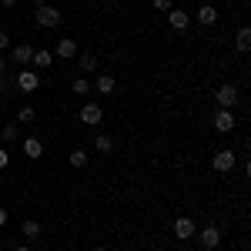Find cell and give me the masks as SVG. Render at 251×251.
<instances>
[{
	"instance_id": "6da1fadb",
	"label": "cell",
	"mask_w": 251,
	"mask_h": 251,
	"mask_svg": "<svg viewBox=\"0 0 251 251\" xmlns=\"http://www.w3.org/2000/svg\"><path fill=\"white\" fill-rule=\"evenodd\" d=\"M60 20H64V17H60L57 7H44V3L37 7V27H40V30H54Z\"/></svg>"
},
{
	"instance_id": "7a4b0ae2",
	"label": "cell",
	"mask_w": 251,
	"mask_h": 251,
	"mask_svg": "<svg viewBox=\"0 0 251 251\" xmlns=\"http://www.w3.org/2000/svg\"><path fill=\"white\" fill-rule=\"evenodd\" d=\"M214 100H218V107H221V111H231L234 104H238V87L221 84V87H218V94H214Z\"/></svg>"
},
{
	"instance_id": "3957f363",
	"label": "cell",
	"mask_w": 251,
	"mask_h": 251,
	"mask_svg": "<svg viewBox=\"0 0 251 251\" xmlns=\"http://www.w3.org/2000/svg\"><path fill=\"white\" fill-rule=\"evenodd\" d=\"M80 121H84L87 127H97V124L104 121V111H100L97 104H84V107H80Z\"/></svg>"
},
{
	"instance_id": "277c9868",
	"label": "cell",
	"mask_w": 251,
	"mask_h": 251,
	"mask_svg": "<svg viewBox=\"0 0 251 251\" xmlns=\"http://www.w3.org/2000/svg\"><path fill=\"white\" fill-rule=\"evenodd\" d=\"M54 57H64V60L77 57V40H71V37L57 40V47H54Z\"/></svg>"
},
{
	"instance_id": "5b68a950",
	"label": "cell",
	"mask_w": 251,
	"mask_h": 251,
	"mask_svg": "<svg viewBox=\"0 0 251 251\" xmlns=\"http://www.w3.org/2000/svg\"><path fill=\"white\" fill-rule=\"evenodd\" d=\"M214 131H221V134H231L234 131V114L231 111H218V114H214Z\"/></svg>"
},
{
	"instance_id": "8992f818",
	"label": "cell",
	"mask_w": 251,
	"mask_h": 251,
	"mask_svg": "<svg viewBox=\"0 0 251 251\" xmlns=\"http://www.w3.org/2000/svg\"><path fill=\"white\" fill-rule=\"evenodd\" d=\"M194 231H198V228H194L191 218H177V221H174V234H177V241H188V238H194Z\"/></svg>"
},
{
	"instance_id": "52a82bcc",
	"label": "cell",
	"mask_w": 251,
	"mask_h": 251,
	"mask_svg": "<svg viewBox=\"0 0 251 251\" xmlns=\"http://www.w3.org/2000/svg\"><path fill=\"white\" fill-rule=\"evenodd\" d=\"M37 84H40V77L34 74V71H20V74H17V87L24 91V94H30V91H37Z\"/></svg>"
},
{
	"instance_id": "ba28073f",
	"label": "cell",
	"mask_w": 251,
	"mask_h": 251,
	"mask_svg": "<svg viewBox=\"0 0 251 251\" xmlns=\"http://www.w3.org/2000/svg\"><path fill=\"white\" fill-rule=\"evenodd\" d=\"M194 234L201 238V245H204V248H218V245H221V231H218L214 225H208L204 231H194Z\"/></svg>"
},
{
	"instance_id": "9c48e42d",
	"label": "cell",
	"mask_w": 251,
	"mask_h": 251,
	"mask_svg": "<svg viewBox=\"0 0 251 251\" xmlns=\"http://www.w3.org/2000/svg\"><path fill=\"white\" fill-rule=\"evenodd\" d=\"M234 168V151H228V148H225V151H218V154H214V171H231Z\"/></svg>"
},
{
	"instance_id": "30bf717a",
	"label": "cell",
	"mask_w": 251,
	"mask_h": 251,
	"mask_svg": "<svg viewBox=\"0 0 251 251\" xmlns=\"http://www.w3.org/2000/svg\"><path fill=\"white\" fill-rule=\"evenodd\" d=\"M168 24H171V30H184V27L191 24V17H188L184 10H168Z\"/></svg>"
},
{
	"instance_id": "8fae6325",
	"label": "cell",
	"mask_w": 251,
	"mask_h": 251,
	"mask_svg": "<svg viewBox=\"0 0 251 251\" xmlns=\"http://www.w3.org/2000/svg\"><path fill=\"white\" fill-rule=\"evenodd\" d=\"M30 57H34V47H30V44H20V47H14V64H17V67L30 64Z\"/></svg>"
},
{
	"instance_id": "7c38bea8",
	"label": "cell",
	"mask_w": 251,
	"mask_h": 251,
	"mask_svg": "<svg viewBox=\"0 0 251 251\" xmlns=\"http://www.w3.org/2000/svg\"><path fill=\"white\" fill-rule=\"evenodd\" d=\"M24 154L30 157V161H37V157L44 154V144H40L37 137H27V141H24Z\"/></svg>"
},
{
	"instance_id": "4fadbf2b",
	"label": "cell",
	"mask_w": 251,
	"mask_h": 251,
	"mask_svg": "<svg viewBox=\"0 0 251 251\" xmlns=\"http://www.w3.org/2000/svg\"><path fill=\"white\" fill-rule=\"evenodd\" d=\"M214 20H218V10H214L211 3H201V10H198V24H204V27H211Z\"/></svg>"
},
{
	"instance_id": "5bb4252c",
	"label": "cell",
	"mask_w": 251,
	"mask_h": 251,
	"mask_svg": "<svg viewBox=\"0 0 251 251\" xmlns=\"http://www.w3.org/2000/svg\"><path fill=\"white\" fill-rule=\"evenodd\" d=\"M30 64H37L40 71H47V67L54 64V50H34V57H30Z\"/></svg>"
},
{
	"instance_id": "9a60e30c",
	"label": "cell",
	"mask_w": 251,
	"mask_h": 251,
	"mask_svg": "<svg viewBox=\"0 0 251 251\" xmlns=\"http://www.w3.org/2000/svg\"><path fill=\"white\" fill-rule=\"evenodd\" d=\"M20 231H24V238L37 241V238H40V221H34V218H30V221H24V225H20Z\"/></svg>"
},
{
	"instance_id": "2e32d148",
	"label": "cell",
	"mask_w": 251,
	"mask_h": 251,
	"mask_svg": "<svg viewBox=\"0 0 251 251\" xmlns=\"http://www.w3.org/2000/svg\"><path fill=\"white\" fill-rule=\"evenodd\" d=\"M234 44H238V50H241V54H248V50H251V30H248V27H241V30H238Z\"/></svg>"
},
{
	"instance_id": "e0dca14e",
	"label": "cell",
	"mask_w": 251,
	"mask_h": 251,
	"mask_svg": "<svg viewBox=\"0 0 251 251\" xmlns=\"http://www.w3.org/2000/svg\"><path fill=\"white\" fill-rule=\"evenodd\" d=\"M114 84H117V80L111 77V74H97V94H111Z\"/></svg>"
},
{
	"instance_id": "ac0fdd59",
	"label": "cell",
	"mask_w": 251,
	"mask_h": 251,
	"mask_svg": "<svg viewBox=\"0 0 251 251\" xmlns=\"http://www.w3.org/2000/svg\"><path fill=\"white\" fill-rule=\"evenodd\" d=\"M71 87H74V94H77V97H84L87 91H91V80H87V77H77L74 84H71Z\"/></svg>"
},
{
	"instance_id": "d6986e66",
	"label": "cell",
	"mask_w": 251,
	"mask_h": 251,
	"mask_svg": "<svg viewBox=\"0 0 251 251\" xmlns=\"http://www.w3.org/2000/svg\"><path fill=\"white\" fill-rule=\"evenodd\" d=\"M84 164H87V151H71V168H84Z\"/></svg>"
},
{
	"instance_id": "ffe728a7",
	"label": "cell",
	"mask_w": 251,
	"mask_h": 251,
	"mask_svg": "<svg viewBox=\"0 0 251 251\" xmlns=\"http://www.w3.org/2000/svg\"><path fill=\"white\" fill-rule=\"evenodd\" d=\"M94 144H97V151H100V154H107V151L114 148V141H111L107 134H97V141H94Z\"/></svg>"
},
{
	"instance_id": "44dd1931",
	"label": "cell",
	"mask_w": 251,
	"mask_h": 251,
	"mask_svg": "<svg viewBox=\"0 0 251 251\" xmlns=\"http://www.w3.org/2000/svg\"><path fill=\"white\" fill-rule=\"evenodd\" d=\"M0 137H3L7 144H10V141H17V121H10V124H7V127L0 131Z\"/></svg>"
},
{
	"instance_id": "7402d4cb",
	"label": "cell",
	"mask_w": 251,
	"mask_h": 251,
	"mask_svg": "<svg viewBox=\"0 0 251 251\" xmlns=\"http://www.w3.org/2000/svg\"><path fill=\"white\" fill-rule=\"evenodd\" d=\"M94 67H97V57H94V54H80V71H87V74H91Z\"/></svg>"
},
{
	"instance_id": "603a6c76",
	"label": "cell",
	"mask_w": 251,
	"mask_h": 251,
	"mask_svg": "<svg viewBox=\"0 0 251 251\" xmlns=\"http://www.w3.org/2000/svg\"><path fill=\"white\" fill-rule=\"evenodd\" d=\"M34 117H37V111H34V107H20V111H17V121H20V124H30Z\"/></svg>"
},
{
	"instance_id": "cb8c5ba5",
	"label": "cell",
	"mask_w": 251,
	"mask_h": 251,
	"mask_svg": "<svg viewBox=\"0 0 251 251\" xmlns=\"http://www.w3.org/2000/svg\"><path fill=\"white\" fill-rule=\"evenodd\" d=\"M157 10H174V0H151Z\"/></svg>"
},
{
	"instance_id": "d4e9b609",
	"label": "cell",
	"mask_w": 251,
	"mask_h": 251,
	"mask_svg": "<svg viewBox=\"0 0 251 251\" xmlns=\"http://www.w3.org/2000/svg\"><path fill=\"white\" fill-rule=\"evenodd\" d=\"M7 164H10V154H7V151H3V148H0V171H3V168H7Z\"/></svg>"
},
{
	"instance_id": "484cf974",
	"label": "cell",
	"mask_w": 251,
	"mask_h": 251,
	"mask_svg": "<svg viewBox=\"0 0 251 251\" xmlns=\"http://www.w3.org/2000/svg\"><path fill=\"white\" fill-rule=\"evenodd\" d=\"M3 47H10V37H7V34L0 30V50H3Z\"/></svg>"
},
{
	"instance_id": "4316f807",
	"label": "cell",
	"mask_w": 251,
	"mask_h": 251,
	"mask_svg": "<svg viewBox=\"0 0 251 251\" xmlns=\"http://www.w3.org/2000/svg\"><path fill=\"white\" fill-rule=\"evenodd\" d=\"M3 225H7V211L0 208V228H3Z\"/></svg>"
},
{
	"instance_id": "83f0119b",
	"label": "cell",
	"mask_w": 251,
	"mask_h": 251,
	"mask_svg": "<svg viewBox=\"0 0 251 251\" xmlns=\"http://www.w3.org/2000/svg\"><path fill=\"white\" fill-rule=\"evenodd\" d=\"M0 3H3V7H14V3H17V0H0Z\"/></svg>"
},
{
	"instance_id": "f1b7e54d",
	"label": "cell",
	"mask_w": 251,
	"mask_h": 251,
	"mask_svg": "<svg viewBox=\"0 0 251 251\" xmlns=\"http://www.w3.org/2000/svg\"><path fill=\"white\" fill-rule=\"evenodd\" d=\"M91 251H107V248H100V245H97V248H91Z\"/></svg>"
},
{
	"instance_id": "f546056e",
	"label": "cell",
	"mask_w": 251,
	"mask_h": 251,
	"mask_svg": "<svg viewBox=\"0 0 251 251\" xmlns=\"http://www.w3.org/2000/svg\"><path fill=\"white\" fill-rule=\"evenodd\" d=\"M14 251H30V248H24V245H20V248H14Z\"/></svg>"
},
{
	"instance_id": "4dcf8cb0",
	"label": "cell",
	"mask_w": 251,
	"mask_h": 251,
	"mask_svg": "<svg viewBox=\"0 0 251 251\" xmlns=\"http://www.w3.org/2000/svg\"><path fill=\"white\" fill-rule=\"evenodd\" d=\"M0 71H3V57H0Z\"/></svg>"
}]
</instances>
